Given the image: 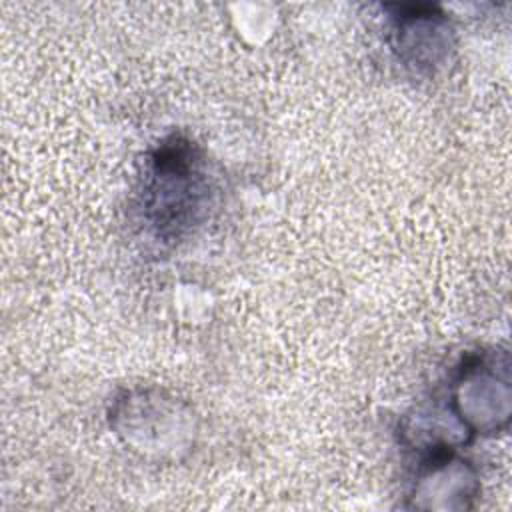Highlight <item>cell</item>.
Wrapping results in <instances>:
<instances>
[{
	"label": "cell",
	"instance_id": "obj_2",
	"mask_svg": "<svg viewBox=\"0 0 512 512\" xmlns=\"http://www.w3.org/2000/svg\"><path fill=\"white\" fill-rule=\"evenodd\" d=\"M110 428L142 456H176L192 446L196 432L192 410L176 396L156 390H124L110 408Z\"/></svg>",
	"mask_w": 512,
	"mask_h": 512
},
{
	"label": "cell",
	"instance_id": "obj_5",
	"mask_svg": "<svg viewBox=\"0 0 512 512\" xmlns=\"http://www.w3.org/2000/svg\"><path fill=\"white\" fill-rule=\"evenodd\" d=\"M480 494L476 468L458 450H438L422 456L410 488V508L470 510Z\"/></svg>",
	"mask_w": 512,
	"mask_h": 512
},
{
	"label": "cell",
	"instance_id": "obj_1",
	"mask_svg": "<svg viewBox=\"0 0 512 512\" xmlns=\"http://www.w3.org/2000/svg\"><path fill=\"white\" fill-rule=\"evenodd\" d=\"M210 182L200 148L184 136L164 138L150 154L142 186V214L162 240H176L202 222Z\"/></svg>",
	"mask_w": 512,
	"mask_h": 512
},
{
	"label": "cell",
	"instance_id": "obj_4",
	"mask_svg": "<svg viewBox=\"0 0 512 512\" xmlns=\"http://www.w3.org/2000/svg\"><path fill=\"white\" fill-rule=\"evenodd\" d=\"M390 42L398 60L418 72H434L454 50V28L432 4H394Z\"/></svg>",
	"mask_w": 512,
	"mask_h": 512
},
{
	"label": "cell",
	"instance_id": "obj_3",
	"mask_svg": "<svg viewBox=\"0 0 512 512\" xmlns=\"http://www.w3.org/2000/svg\"><path fill=\"white\" fill-rule=\"evenodd\" d=\"M448 408L470 436L504 430L512 412L508 354L474 352L466 356L452 380Z\"/></svg>",
	"mask_w": 512,
	"mask_h": 512
}]
</instances>
